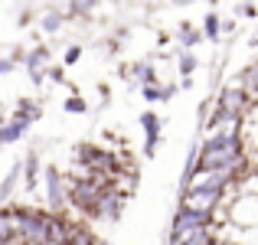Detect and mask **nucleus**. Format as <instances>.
<instances>
[{"label": "nucleus", "instance_id": "nucleus-4", "mask_svg": "<svg viewBox=\"0 0 258 245\" xmlns=\"http://www.w3.org/2000/svg\"><path fill=\"white\" fill-rule=\"evenodd\" d=\"M176 43L189 52L193 46L203 43V30H200V26H193V23H180V26H176Z\"/></svg>", "mask_w": 258, "mask_h": 245}, {"label": "nucleus", "instance_id": "nucleus-8", "mask_svg": "<svg viewBox=\"0 0 258 245\" xmlns=\"http://www.w3.org/2000/svg\"><path fill=\"white\" fill-rule=\"evenodd\" d=\"M176 66H180V79H189L196 72V66H200V59L193 56V52L180 49V56H176Z\"/></svg>", "mask_w": 258, "mask_h": 245}, {"label": "nucleus", "instance_id": "nucleus-10", "mask_svg": "<svg viewBox=\"0 0 258 245\" xmlns=\"http://www.w3.org/2000/svg\"><path fill=\"white\" fill-rule=\"evenodd\" d=\"M66 111H72V114L85 111V101H82V98H69V101H66Z\"/></svg>", "mask_w": 258, "mask_h": 245}, {"label": "nucleus", "instance_id": "nucleus-11", "mask_svg": "<svg viewBox=\"0 0 258 245\" xmlns=\"http://www.w3.org/2000/svg\"><path fill=\"white\" fill-rule=\"evenodd\" d=\"M98 245H108V242H101V239H98Z\"/></svg>", "mask_w": 258, "mask_h": 245}, {"label": "nucleus", "instance_id": "nucleus-9", "mask_svg": "<svg viewBox=\"0 0 258 245\" xmlns=\"http://www.w3.org/2000/svg\"><path fill=\"white\" fill-rule=\"evenodd\" d=\"M59 26H62V13H59V10H49V13H46V20H43V30L46 33H56Z\"/></svg>", "mask_w": 258, "mask_h": 245}, {"label": "nucleus", "instance_id": "nucleus-6", "mask_svg": "<svg viewBox=\"0 0 258 245\" xmlns=\"http://www.w3.org/2000/svg\"><path fill=\"white\" fill-rule=\"evenodd\" d=\"M235 85H239L245 95H255V92H258V63L245 66V69L239 72V82H235Z\"/></svg>", "mask_w": 258, "mask_h": 245}, {"label": "nucleus", "instance_id": "nucleus-3", "mask_svg": "<svg viewBox=\"0 0 258 245\" xmlns=\"http://www.w3.org/2000/svg\"><path fill=\"white\" fill-rule=\"evenodd\" d=\"M141 128H144V138H147L144 151H147V157H151V154L157 151V144H160V131H164V121H160V114H157V111H144V114H141Z\"/></svg>", "mask_w": 258, "mask_h": 245}, {"label": "nucleus", "instance_id": "nucleus-2", "mask_svg": "<svg viewBox=\"0 0 258 245\" xmlns=\"http://www.w3.org/2000/svg\"><path fill=\"white\" fill-rule=\"evenodd\" d=\"M213 226H216V213H196V209L176 206L167 245H180V242H186L193 232H203V229H213Z\"/></svg>", "mask_w": 258, "mask_h": 245}, {"label": "nucleus", "instance_id": "nucleus-1", "mask_svg": "<svg viewBox=\"0 0 258 245\" xmlns=\"http://www.w3.org/2000/svg\"><path fill=\"white\" fill-rule=\"evenodd\" d=\"M245 170H248V157H245V144H242V131L229 128V131L206 134V141L196 147V163L189 173H226L232 180H242Z\"/></svg>", "mask_w": 258, "mask_h": 245}, {"label": "nucleus", "instance_id": "nucleus-7", "mask_svg": "<svg viewBox=\"0 0 258 245\" xmlns=\"http://www.w3.org/2000/svg\"><path fill=\"white\" fill-rule=\"evenodd\" d=\"M203 39H209V43H219V39H222L219 13H206V20H203Z\"/></svg>", "mask_w": 258, "mask_h": 245}, {"label": "nucleus", "instance_id": "nucleus-12", "mask_svg": "<svg viewBox=\"0 0 258 245\" xmlns=\"http://www.w3.org/2000/svg\"><path fill=\"white\" fill-rule=\"evenodd\" d=\"M255 20H258V17H255Z\"/></svg>", "mask_w": 258, "mask_h": 245}, {"label": "nucleus", "instance_id": "nucleus-5", "mask_svg": "<svg viewBox=\"0 0 258 245\" xmlns=\"http://www.w3.org/2000/svg\"><path fill=\"white\" fill-rule=\"evenodd\" d=\"M176 85H160V82H154V85H144L141 88V95H144V101H151V105H160V101L173 98Z\"/></svg>", "mask_w": 258, "mask_h": 245}]
</instances>
